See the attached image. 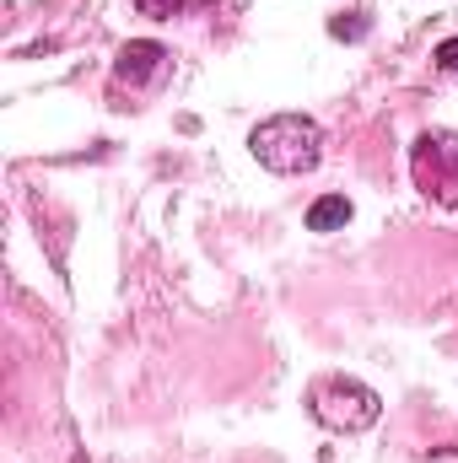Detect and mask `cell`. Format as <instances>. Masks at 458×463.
Wrapping results in <instances>:
<instances>
[{
	"mask_svg": "<svg viewBox=\"0 0 458 463\" xmlns=\"http://www.w3.org/2000/svg\"><path fill=\"white\" fill-rule=\"evenodd\" d=\"M367 11H345V16H335L329 22V38H340V43H356V38H367Z\"/></svg>",
	"mask_w": 458,
	"mask_h": 463,
	"instance_id": "cell-6",
	"label": "cell"
},
{
	"mask_svg": "<svg viewBox=\"0 0 458 463\" xmlns=\"http://www.w3.org/2000/svg\"><path fill=\"white\" fill-rule=\"evenodd\" d=\"M432 65H437L443 76H458V38H443V43L432 49Z\"/></svg>",
	"mask_w": 458,
	"mask_h": 463,
	"instance_id": "cell-8",
	"label": "cell"
},
{
	"mask_svg": "<svg viewBox=\"0 0 458 463\" xmlns=\"http://www.w3.org/2000/svg\"><path fill=\"white\" fill-rule=\"evenodd\" d=\"M410 178H415V189L432 205L458 211V135L453 129H426L410 146Z\"/></svg>",
	"mask_w": 458,
	"mask_h": 463,
	"instance_id": "cell-3",
	"label": "cell"
},
{
	"mask_svg": "<svg viewBox=\"0 0 458 463\" xmlns=\"http://www.w3.org/2000/svg\"><path fill=\"white\" fill-rule=\"evenodd\" d=\"M308 410H313V420H319V426L356 437V431L377 426V415H383V399H377L367 383H356V377H324V383H313V393H308Z\"/></svg>",
	"mask_w": 458,
	"mask_h": 463,
	"instance_id": "cell-2",
	"label": "cell"
},
{
	"mask_svg": "<svg viewBox=\"0 0 458 463\" xmlns=\"http://www.w3.org/2000/svg\"><path fill=\"white\" fill-rule=\"evenodd\" d=\"M146 16H173V11H195V5H211V0H135Z\"/></svg>",
	"mask_w": 458,
	"mask_h": 463,
	"instance_id": "cell-7",
	"label": "cell"
},
{
	"mask_svg": "<svg viewBox=\"0 0 458 463\" xmlns=\"http://www.w3.org/2000/svg\"><path fill=\"white\" fill-rule=\"evenodd\" d=\"M167 76V49L162 43H151V38H135V43H124L114 60V87H151V81H162Z\"/></svg>",
	"mask_w": 458,
	"mask_h": 463,
	"instance_id": "cell-4",
	"label": "cell"
},
{
	"mask_svg": "<svg viewBox=\"0 0 458 463\" xmlns=\"http://www.w3.org/2000/svg\"><path fill=\"white\" fill-rule=\"evenodd\" d=\"M248 151H253V162L264 173L297 178V173H313L324 162V129H319V118H308V114H275L264 124H253Z\"/></svg>",
	"mask_w": 458,
	"mask_h": 463,
	"instance_id": "cell-1",
	"label": "cell"
},
{
	"mask_svg": "<svg viewBox=\"0 0 458 463\" xmlns=\"http://www.w3.org/2000/svg\"><path fill=\"white\" fill-rule=\"evenodd\" d=\"M350 200L345 194H319L313 205H308V232H345L350 227Z\"/></svg>",
	"mask_w": 458,
	"mask_h": 463,
	"instance_id": "cell-5",
	"label": "cell"
}]
</instances>
